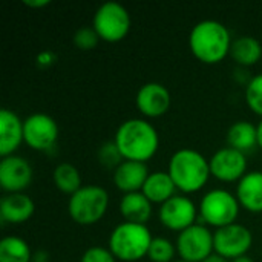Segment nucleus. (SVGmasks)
<instances>
[{
	"mask_svg": "<svg viewBox=\"0 0 262 262\" xmlns=\"http://www.w3.org/2000/svg\"><path fill=\"white\" fill-rule=\"evenodd\" d=\"M114 141L124 160L140 163H146L147 160H150L160 144L155 127L140 118H132L121 123Z\"/></svg>",
	"mask_w": 262,
	"mask_h": 262,
	"instance_id": "obj_1",
	"label": "nucleus"
},
{
	"mask_svg": "<svg viewBox=\"0 0 262 262\" xmlns=\"http://www.w3.org/2000/svg\"><path fill=\"white\" fill-rule=\"evenodd\" d=\"M189 46L198 60L215 64L230 54V32L218 20H203L193 26L189 37Z\"/></svg>",
	"mask_w": 262,
	"mask_h": 262,
	"instance_id": "obj_2",
	"label": "nucleus"
},
{
	"mask_svg": "<svg viewBox=\"0 0 262 262\" xmlns=\"http://www.w3.org/2000/svg\"><path fill=\"white\" fill-rule=\"evenodd\" d=\"M167 172L177 189L192 193L206 186L210 175V164L200 152L193 149H180L172 155Z\"/></svg>",
	"mask_w": 262,
	"mask_h": 262,
	"instance_id": "obj_3",
	"label": "nucleus"
},
{
	"mask_svg": "<svg viewBox=\"0 0 262 262\" xmlns=\"http://www.w3.org/2000/svg\"><path fill=\"white\" fill-rule=\"evenodd\" d=\"M152 239L146 224L121 223L111 233L109 250L121 261H138L149 253Z\"/></svg>",
	"mask_w": 262,
	"mask_h": 262,
	"instance_id": "obj_4",
	"label": "nucleus"
},
{
	"mask_svg": "<svg viewBox=\"0 0 262 262\" xmlns=\"http://www.w3.org/2000/svg\"><path fill=\"white\" fill-rule=\"evenodd\" d=\"M107 204H109V195L103 187L83 186L80 190L71 195L68 203V210L75 223L81 226H91L103 218Z\"/></svg>",
	"mask_w": 262,
	"mask_h": 262,
	"instance_id": "obj_5",
	"label": "nucleus"
},
{
	"mask_svg": "<svg viewBox=\"0 0 262 262\" xmlns=\"http://www.w3.org/2000/svg\"><path fill=\"white\" fill-rule=\"evenodd\" d=\"M200 212L204 223L221 229L235 224L239 213V201L224 189H213L203 196Z\"/></svg>",
	"mask_w": 262,
	"mask_h": 262,
	"instance_id": "obj_6",
	"label": "nucleus"
},
{
	"mask_svg": "<svg viewBox=\"0 0 262 262\" xmlns=\"http://www.w3.org/2000/svg\"><path fill=\"white\" fill-rule=\"evenodd\" d=\"M130 28V17L127 9L118 2L103 3L94 14V29L104 41L123 40Z\"/></svg>",
	"mask_w": 262,
	"mask_h": 262,
	"instance_id": "obj_7",
	"label": "nucleus"
},
{
	"mask_svg": "<svg viewBox=\"0 0 262 262\" xmlns=\"http://www.w3.org/2000/svg\"><path fill=\"white\" fill-rule=\"evenodd\" d=\"M177 250L181 261L203 262L207 259L213 249V235L203 224H193L180 232L177 239Z\"/></svg>",
	"mask_w": 262,
	"mask_h": 262,
	"instance_id": "obj_8",
	"label": "nucleus"
},
{
	"mask_svg": "<svg viewBox=\"0 0 262 262\" xmlns=\"http://www.w3.org/2000/svg\"><path fill=\"white\" fill-rule=\"evenodd\" d=\"M253 243L252 233L241 224H230L218 229L213 233L215 253L226 259H236L246 256Z\"/></svg>",
	"mask_w": 262,
	"mask_h": 262,
	"instance_id": "obj_9",
	"label": "nucleus"
},
{
	"mask_svg": "<svg viewBox=\"0 0 262 262\" xmlns=\"http://www.w3.org/2000/svg\"><path fill=\"white\" fill-rule=\"evenodd\" d=\"M58 137L55 120L46 114H32L23 121V140L35 150L51 149Z\"/></svg>",
	"mask_w": 262,
	"mask_h": 262,
	"instance_id": "obj_10",
	"label": "nucleus"
},
{
	"mask_svg": "<svg viewBox=\"0 0 262 262\" xmlns=\"http://www.w3.org/2000/svg\"><path fill=\"white\" fill-rule=\"evenodd\" d=\"M209 164H210V173L215 178L227 183L241 180L247 170L246 154L232 147H224L215 152Z\"/></svg>",
	"mask_w": 262,
	"mask_h": 262,
	"instance_id": "obj_11",
	"label": "nucleus"
},
{
	"mask_svg": "<svg viewBox=\"0 0 262 262\" xmlns=\"http://www.w3.org/2000/svg\"><path fill=\"white\" fill-rule=\"evenodd\" d=\"M32 181L31 164L17 155L5 157L0 161V186L9 193H21Z\"/></svg>",
	"mask_w": 262,
	"mask_h": 262,
	"instance_id": "obj_12",
	"label": "nucleus"
},
{
	"mask_svg": "<svg viewBox=\"0 0 262 262\" xmlns=\"http://www.w3.org/2000/svg\"><path fill=\"white\" fill-rule=\"evenodd\" d=\"M196 207L187 196H172L169 201L161 204L160 220L161 223L177 232H183L195 224Z\"/></svg>",
	"mask_w": 262,
	"mask_h": 262,
	"instance_id": "obj_13",
	"label": "nucleus"
},
{
	"mask_svg": "<svg viewBox=\"0 0 262 262\" xmlns=\"http://www.w3.org/2000/svg\"><path fill=\"white\" fill-rule=\"evenodd\" d=\"M137 106L146 117H161L170 107V94L161 83H146L137 94Z\"/></svg>",
	"mask_w": 262,
	"mask_h": 262,
	"instance_id": "obj_14",
	"label": "nucleus"
},
{
	"mask_svg": "<svg viewBox=\"0 0 262 262\" xmlns=\"http://www.w3.org/2000/svg\"><path fill=\"white\" fill-rule=\"evenodd\" d=\"M149 169L146 163L124 160L114 172L115 186L124 193L138 192L143 189L146 180L149 178Z\"/></svg>",
	"mask_w": 262,
	"mask_h": 262,
	"instance_id": "obj_15",
	"label": "nucleus"
},
{
	"mask_svg": "<svg viewBox=\"0 0 262 262\" xmlns=\"http://www.w3.org/2000/svg\"><path fill=\"white\" fill-rule=\"evenodd\" d=\"M23 141V121L9 109L0 111V155L9 157Z\"/></svg>",
	"mask_w": 262,
	"mask_h": 262,
	"instance_id": "obj_16",
	"label": "nucleus"
},
{
	"mask_svg": "<svg viewBox=\"0 0 262 262\" xmlns=\"http://www.w3.org/2000/svg\"><path fill=\"white\" fill-rule=\"evenodd\" d=\"M34 210V201L25 193H9L0 200V216L11 224L28 221Z\"/></svg>",
	"mask_w": 262,
	"mask_h": 262,
	"instance_id": "obj_17",
	"label": "nucleus"
},
{
	"mask_svg": "<svg viewBox=\"0 0 262 262\" xmlns=\"http://www.w3.org/2000/svg\"><path fill=\"white\" fill-rule=\"evenodd\" d=\"M236 198L249 212H262V172H249L239 180Z\"/></svg>",
	"mask_w": 262,
	"mask_h": 262,
	"instance_id": "obj_18",
	"label": "nucleus"
},
{
	"mask_svg": "<svg viewBox=\"0 0 262 262\" xmlns=\"http://www.w3.org/2000/svg\"><path fill=\"white\" fill-rule=\"evenodd\" d=\"M120 212L126 223L146 224L152 215V203L143 192L126 193L120 201Z\"/></svg>",
	"mask_w": 262,
	"mask_h": 262,
	"instance_id": "obj_19",
	"label": "nucleus"
},
{
	"mask_svg": "<svg viewBox=\"0 0 262 262\" xmlns=\"http://www.w3.org/2000/svg\"><path fill=\"white\" fill-rule=\"evenodd\" d=\"M175 183L170 178L169 172H154L146 180L141 192L150 203H161L164 204L172 196H175Z\"/></svg>",
	"mask_w": 262,
	"mask_h": 262,
	"instance_id": "obj_20",
	"label": "nucleus"
},
{
	"mask_svg": "<svg viewBox=\"0 0 262 262\" xmlns=\"http://www.w3.org/2000/svg\"><path fill=\"white\" fill-rule=\"evenodd\" d=\"M229 147L239 152H247L258 144V127L249 121H236L227 132Z\"/></svg>",
	"mask_w": 262,
	"mask_h": 262,
	"instance_id": "obj_21",
	"label": "nucleus"
},
{
	"mask_svg": "<svg viewBox=\"0 0 262 262\" xmlns=\"http://www.w3.org/2000/svg\"><path fill=\"white\" fill-rule=\"evenodd\" d=\"M232 58L241 66H252L262 57L261 43L252 35H243L232 41Z\"/></svg>",
	"mask_w": 262,
	"mask_h": 262,
	"instance_id": "obj_22",
	"label": "nucleus"
},
{
	"mask_svg": "<svg viewBox=\"0 0 262 262\" xmlns=\"http://www.w3.org/2000/svg\"><path fill=\"white\" fill-rule=\"evenodd\" d=\"M31 250L26 241L17 236H6L0 241V262H29Z\"/></svg>",
	"mask_w": 262,
	"mask_h": 262,
	"instance_id": "obj_23",
	"label": "nucleus"
},
{
	"mask_svg": "<svg viewBox=\"0 0 262 262\" xmlns=\"http://www.w3.org/2000/svg\"><path fill=\"white\" fill-rule=\"evenodd\" d=\"M54 183L58 190L64 193L74 195L77 190H80L81 186V177L75 166L69 163H61L54 170Z\"/></svg>",
	"mask_w": 262,
	"mask_h": 262,
	"instance_id": "obj_24",
	"label": "nucleus"
},
{
	"mask_svg": "<svg viewBox=\"0 0 262 262\" xmlns=\"http://www.w3.org/2000/svg\"><path fill=\"white\" fill-rule=\"evenodd\" d=\"M175 255L173 244L166 238H154L147 256L154 262H170Z\"/></svg>",
	"mask_w": 262,
	"mask_h": 262,
	"instance_id": "obj_25",
	"label": "nucleus"
},
{
	"mask_svg": "<svg viewBox=\"0 0 262 262\" xmlns=\"http://www.w3.org/2000/svg\"><path fill=\"white\" fill-rule=\"evenodd\" d=\"M246 101L249 107L262 117V74L255 75L246 88Z\"/></svg>",
	"mask_w": 262,
	"mask_h": 262,
	"instance_id": "obj_26",
	"label": "nucleus"
},
{
	"mask_svg": "<svg viewBox=\"0 0 262 262\" xmlns=\"http://www.w3.org/2000/svg\"><path fill=\"white\" fill-rule=\"evenodd\" d=\"M98 160L104 167H118L123 163V155L118 149V146L115 144V141H107L104 143L100 150H98Z\"/></svg>",
	"mask_w": 262,
	"mask_h": 262,
	"instance_id": "obj_27",
	"label": "nucleus"
},
{
	"mask_svg": "<svg viewBox=\"0 0 262 262\" xmlns=\"http://www.w3.org/2000/svg\"><path fill=\"white\" fill-rule=\"evenodd\" d=\"M98 38H100V35L94 29V26L92 28L91 26H83L74 34V43L83 51H89V49L95 48L97 43H98Z\"/></svg>",
	"mask_w": 262,
	"mask_h": 262,
	"instance_id": "obj_28",
	"label": "nucleus"
},
{
	"mask_svg": "<svg viewBox=\"0 0 262 262\" xmlns=\"http://www.w3.org/2000/svg\"><path fill=\"white\" fill-rule=\"evenodd\" d=\"M81 262H115V256L107 249L91 247L83 253Z\"/></svg>",
	"mask_w": 262,
	"mask_h": 262,
	"instance_id": "obj_29",
	"label": "nucleus"
},
{
	"mask_svg": "<svg viewBox=\"0 0 262 262\" xmlns=\"http://www.w3.org/2000/svg\"><path fill=\"white\" fill-rule=\"evenodd\" d=\"M54 58V55L51 54V52H48V51H45V52H40L38 54V57H37V60H38V63H45V64H51L52 60Z\"/></svg>",
	"mask_w": 262,
	"mask_h": 262,
	"instance_id": "obj_30",
	"label": "nucleus"
},
{
	"mask_svg": "<svg viewBox=\"0 0 262 262\" xmlns=\"http://www.w3.org/2000/svg\"><path fill=\"white\" fill-rule=\"evenodd\" d=\"M23 3L32 8H41V6L49 5V0H23Z\"/></svg>",
	"mask_w": 262,
	"mask_h": 262,
	"instance_id": "obj_31",
	"label": "nucleus"
},
{
	"mask_svg": "<svg viewBox=\"0 0 262 262\" xmlns=\"http://www.w3.org/2000/svg\"><path fill=\"white\" fill-rule=\"evenodd\" d=\"M203 262H227V259L223 258V256H220L218 253H212L207 259H204Z\"/></svg>",
	"mask_w": 262,
	"mask_h": 262,
	"instance_id": "obj_32",
	"label": "nucleus"
},
{
	"mask_svg": "<svg viewBox=\"0 0 262 262\" xmlns=\"http://www.w3.org/2000/svg\"><path fill=\"white\" fill-rule=\"evenodd\" d=\"M256 127H258V146L262 149V120Z\"/></svg>",
	"mask_w": 262,
	"mask_h": 262,
	"instance_id": "obj_33",
	"label": "nucleus"
},
{
	"mask_svg": "<svg viewBox=\"0 0 262 262\" xmlns=\"http://www.w3.org/2000/svg\"><path fill=\"white\" fill-rule=\"evenodd\" d=\"M232 262H253V259H252V258H249V256H241V258L233 259Z\"/></svg>",
	"mask_w": 262,
	"mask_h": 262,
	"instance_id": "obj_34",
	"label": "nucleus"
},
{
	"mask_svg": "<svg viewBox=\"0 0 262 262\" xmlns=\"http://www.w3.org/2000/svg\"><path fill=\"white\" fill-rule=\"evenodd\" d=\"M177 262H186V261H177Z\"/></svg>",
	"mask_w": 262,
	"mask_h": 262,
	"instance_id": "obj_35",
	"label": "nucleus"
}]
</instances>
